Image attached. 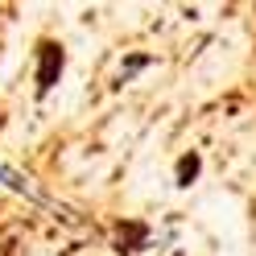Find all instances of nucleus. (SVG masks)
I'll list each match as a JSON object with an SVG mask.
<instances>
[{
	"label": "nucleus",
	"instance_id": "nucleus-4",
	"mask_svg": "<svg viewBox=\"0 0 256 256\" xmlns=\"http://www.w3.org/2000/svg\"><path fill=\"white\" fill-rule=\"evenodd\" d=\"M62 256H70V252H62Z\"/></svg>",
	"mask_w": 256,
	"mask_h": 256
},
{
	"label": "nucleus",
	"instance_id": "nucleus-3",
	"mask_svg": "<svg viewBox=\"0 0 256 256\" xmlns=\"http://www.w3.org/2000/svg\"><path fill=\"white\" fill-rule=\"evenodd\" d=\"M194 174H198V153H186L182 162H178V186H190V182H194Z\"/></svg>",
	"mask_w": 256,
	"mask_h": 256
},
{
	"label": "nucleus",
	"instance_id": "nucleus-1",
	"mask_svg": "<svg viewBox=\"0 0 256 256\" xmlns=\"http://www.w3.org/2000/svg\"><path fill=\"white\" fill-rule=\"evenodd\" d=\"M62 70H66V50H62V42H38V95H50L54 83L62 78Z\"/></svg>",
	"mask_w": 256,
	"mask_h": 256
},
{
	"label": "nucleus",
	"instance_id": "nucleus-2",
	"mask_svg": "<svg viewBox=\"0 0 256 256\" xmlns=\"http://www.w3.org/2000/svg\"><path fill=\"white\" fill-rule=\"evenodd\" d=\"M145 240H149V228H145V223H124V228L116 232V252H136L140 244H145Z\"/></svg>",
	"mask_w": 256,
	"mask_h": 256
}]
</instances>
